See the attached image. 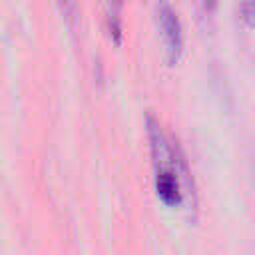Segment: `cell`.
<instances>
[{
    "instance_id": "5",
    "label": "cell",
    "mask_w": 255,
    "mask_h": 255,
    "mask_svg": "<svg viewBox=\"0 0 255 255\" xmlns=\"http://www.w3.org/2000/svg\"><path fill=\"white\" fill-rule=\"evenodd\" d=\"M201 2H203L205 12H213V10H215V6H217V0H201Z\"/></svg>"
},
{
    "instance_id": "4",
    "label": "cell",
    "mask_w": 255,
    "mask_h": 255,
    "mask_svg": "<svg viewBox=\"0 0 255 255\" xmlns=\"http://www.w3.org/2000/svg\"><path fill=\"white\" fill-rule=\"evenodd\" d=\"M58 2H60V8H62L64 18L70 24H74L78 20V2L76 0H58Z\"/></svg>"
},
{
    "instance_id": "2",
    "label": "cell",
    "mask_w": 255,
    "mask_h": 255,
    "mask_svg": "<svg viewBox=\"0 0 255 255\" xmlns=\"http://www.w3.org/2000/svg\"><path fill=\"white\" fill-rule=\"evenodd\" d=\"M122 6L124 0H106V28L114 42H122Z\"/></svg>"
},
{
    "instance_id": "3",
    "label": "cell",
    "mask_w": 255,
    "mask_h": 255,
    "mask_svg": "<svg viewBox=\"0 0 255 255\" xmlns=\"http://www.w3.org/2000/svg\"><path fill=\"white\" fill-rule=\"evenodd\" d=\"M239 16L247 26H255V0H241Z\"/></svg>"
},
{
    "instance_id": "1",
    "label": "cell",
    "mask_w": 255,
    "mask_h": 255,
    "mask_svg": "<svg viewBox=\"0 0 255 255\" xmlns=\"http://www.w3.org/2000/svg\"><path fill=\"white\" fill-rule=\"evenodd\" d=\"M155 18H157V26L161 30V38H163L167 60H169V64H175L181 58L183 42H185L181 20H179L175 8L167 0H157V4H155Z\"/></svg>"
}]
</instances>
